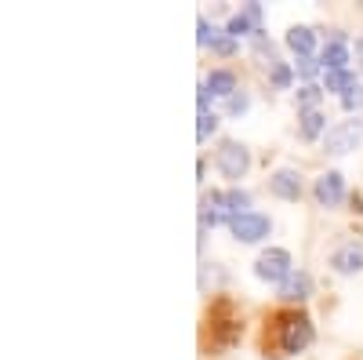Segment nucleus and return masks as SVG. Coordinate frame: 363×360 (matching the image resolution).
<instances>
[{
  "instance_id": "obj_1",
  "label": "nucleus",
  "mask_w": 363,
  "mask_h": 360,
  "mask_svg": "<svg viewBox=\"0 0 363 360\" xmlns=\"http://www.w3.org/2000/svg\"><path fill=\"white\" fill-rule=\"evenodd\" d=\"M309 342H313V320L306 313L280 317V349L284 353H301Z\"/></svg>"
},
{
  "instance_id": "obj_2",
  "label": "nucleus",
  "mask_w": 363,
  "mask_h": 360,
  "mask_svg": "<svg viewBox=\"0 0 363 360\" xmlns=\"http://www.w3.org/2000/svg\"><path fill=\"white\" fill-rule=\"evenodd\" d=\"M356 146H363V120H342V124H335L327 135H323V149L330 157H342V153H352Z\"/></svg>"
},
{
  "instance_id": "obj_3",
  "label": "nucleus",
  "mask_w": 363,
  "mask_h": 360,
  "mask_svg": "<svg viewBox=\"0 0 363 360\" xmlns=\"http://www.w3.org/2000/svg\"><path fill=\"white\" fill-rule=\"evenodd\" d=\"M291 273H294V269H291V255L284 248H269L255 262V277L265 280V284H284Z\"/></svg>"
},
{
  "instance_id": "obj_4",
  "label": "nucleus",
  "mask_w": 363,
  "mask_h": 360,
  "mask_svg": "<svg viewBox=\"0 0 363 360\" xmlns=\"http://www.w3.org/2000/svg\"><path fill=\"white\" fill-rule=\"evenodd\" d=\"M247 168H251V153H247V149L240 142H222V149H218V171L225 178H244Z\"/></svg>"
},
{
  "instance_id": "obj_5",
  "label": "nucleus",
  "mask_w": 363,
  "mask_h": 360,
  "mask_svg": "<svg viewBox=\"0 0 363 360\" xmlns=\"http://www.w3.org/2000/svg\"><path fill=\"white\" fill-rule=\"evenodd\" d=\"M229 229H233V236H236V240H244V244H255V240L269 236L272 222H269L265 215H258V212H247V215L229 219Z\"/></svg>"
},
{
  "instance_id": "obj_6",
  "label": "nucleus",
  "mask_w": 363,
  "mask_h": 360,
  "mask_svg": "<svg viewBox=\"0 0 363 360\" xmlns=\"http://www.w3.org/2000/svg\"><path fill=\"white\" fill-rule=\"evenodd\" d=\"M316 200L323 204V207H338L342 200H345V178L338 175V171H327V175H320L316 178Z\"/></svg>"
},
{
  "instance_id": "obj_7",
  "label": "nucleus",
  "mask_w": 363,
  "mask_h": 360,
  "mask_svg": "<svg viewBox=\"0 0 363 360\" xmlns=\"http://www.w3.org/2000/svg\"><path fill=\"white\" fill-rule=\"evenodd\" d=\"M225 33L236 40V37H244V33H262V4H247L244 11H236L233 18H229V26H225Z\"/></svg>"
},
{
  "instance_id": "obj_8",
  "label": "nucleus",
  "mask_w": 363,
  "mask_h": 360,
  "mask_svg": "<svg viewBox=\"0 0 363 360\" xmlns=\"http://www.w3.org/2000/svg\"><path fill=\"white\" fill-rule=\"evenodd\" d=\"M330 266H335V273H359L363 269V244H356V240H349V244L335 248L330 251Z\"/></svg>"
},
{
  "instance_id": "obj_9",
  "label": "nucleus",
  "mask_w": 363,
  "mask_h": 360,
  "mask_svg": "<svg viewBox=\"0 0 363 360\" xmlns=\"http://www.w3.org/2000/svg\"><path fill=\"white\" fill-rule=\"evenodd\" d=\"M320 66H323L327 73H335V70H345V66H349V44H345L342 33L327 40V48L320 51Z\"/></svg>"
},
{
  "instance_id": "obj_10",
  "label": "nucleus",
  "mask_w": 363,
  "mask_h": 360,
  "mask_svg": "<svg viewBox=\"0 0 363 360\" xmlns=\"http://www.w3.org/2000/svg\"><path fill=\"white\" fill-rule=\"evenodd\" d=\"M269 190L277 193V197H284V200H298V197H301V178H298V171L280 168L277 175L269 178Z\"/></svg>"
},
{
  "instance_id": "obj_11",
  "label": "nucleus",
  "mask_w": 363,
  "mask_h": 360,
  "mask_svg": "<svg viewBox=\"0 0 363 360\" xmlns=\"http://www.w3.org/2000/svg\"><path fill=\"white\" fill-rule=\"evenodd\" d=\"M309 295H313L309 273H291V277L280 284V298H284V302H306Z\"/></svg>"
},
{
  "instance_id": "obj_12",
  "label": "nucleus",
  "mask_w": 363,
  "mask_h": 360,
  "mask_svg": "<svg viewBox=\"0 0 363 360\" xmlns=\"http://www.w3.org/2000/svg\"><path fill=\"white\" fill-rule=\"evenodd\" d=\"M287 48L298 55V58H313V48H316V33L309 26H291L287 29Z\"/></svg>"
},
{
  "instance_id": "obj_13",
  "label": "nucleus",
  "mask_w": 363,
  "mask_h": 360,
  "mask_svg": "<svg viewBox=\"0 0 363 360\" xmlns=\"http://www.w3.org/2000/svg\"><path fill=\"white\" fill-rule=\"evenodd\" d=\"M203 87H207L211 95H218V99H233L236 95V77L229 70H215V73L203 80Z\"/></svg>"
},
{
  "instance_id": "obj_14",
  "label": "nucleus",
  "mask_w": 363,
  "mask_h": 360,
  "mask_svg": "<svg viewBox=\"0 0 363 360\" xmlns=\"http://www.w3.org/2000/svg\"><path fill=\"white\" fill-rule=\"evenodd\" d=\"M323 87L327 92H342V99L356 87V73H349V70H335V73H327L323 77Z\"/></svg>"
},
{
  "instance_id": "obj_15",
  "label": "nucleus",
  "mask_w": 363,
  "mask_h": 360,
  "mask_svg": "<svg viewBox=\"0 0 363 360\" xmlns=\"http://www.w3.org/2000/svg\"><path fill=\"white\" fill-rule=\"evenodd\" d=\"M323 113L320 109H306V116H301V138H316L320 131H323Z\"/></svg>"
},
{
  "instance_id": "obj_16",
  "label": "nucleus",
  "mask_w": 363,
  "mask_h": 360,
  "mask_svg": "<svg viewBox=\"0 0 363 360\" xmlns=\"http://www.w3.org/2000/svg\"><path fill=\"white\" fill-rule=\"evenodd\" d=\"M225 207H229V219H236V215H247L251 197H247L244 190H229V193H225Z\"/></svg>"
},
{
  "instance_id": "obj_17",
  "label": "nucleus",
  "mask_w": 363,
  "mask_h": 360,
  "mask_svg": "<svg viewBox=\"0 0 363 360\" xmlns=\"http://www.w3.org/2000/svg\"><path fill=\"white\" fill-rule=\"evenodd\" d=\"M211 48H215L218 55H233V51H236L233 37H229V33H222V29H215V37H211Z\"/></svg>"
},
{
  "instance_id": "obj_18",
  "label": "nucleus",
  "mask_w": 363,
  "mask_h": 360,
  "mask_svg": "<svg viewBox=\"0 0 363 360\" xmlns=\"http://www.w3.org/2000/svg\"><path fill=\"white\" fill-rule=\"evenodd\" d=\"M215 128H218V116H215V113H200V128H196V138L203 142V138H207L211 131H215Z\"/></svg>"
},
{
  "instance_id": "obj_19",
  "label": "nucleus",
  "mask_w": 363,
  "mask_h": 360,
  "mask_svg": "<svg viewBox=\"0 0 363 360\" xmlns=\"http://www.w3.org/2000/svg\"><path fill=\"white\" fill-rule=\"evenodd\" d=\"M298 102H301V106H306V109H313V106L320 102V87H313V84H306V87H301V92H298Z\"/></svg>"
},
{
  "instance_id": "obj_20",
  "label": "nucleus",
  "mask_w": 363,
  "mask_h": 360,
  "mask_svg": "<svg viewBox=\"0 0 363 360\" xmlns=\"http://www.w3.org/2000/svg\"><path fill=\"white\" fill-rule=\"evenodd\" d=\"M272 84H277V87H287V84H291V70H287L284 62L272 66Z\"/></svg>"
},
{
  "instance_id": "obj_21",
  "label": "nucleus",
  "mask_w": 363,
  "mask_h": 360,
  "mask_svg": "<svg viewBox=\"0 0 363 360\" xmlns=\"http://www.w3.org/2000/svg\"><path fill=\"white\" fill-rule=\"evenodd\" d=\"M244 109H247V95H244V92H236V95L229 99V113H233V116H240Z\"/></svg>"
},
{
  "instance_id": "obj_22",
  "label": "nucleus",
  "mask_w": 363,
  "mask_h": 360,
  "mask_svg": "<svg viewBox=\"0 0 363 360\" xmlns=\"http://www.w3.org/2000/svg\"><path fill=\"white\" fill-rule=\"evenodd\" d=\"M342 106H345V109H356V106H363V87H352V92L342 99Z\"/></svg>"
},
{
  "instance_id": "obj_23",
  "label": "nucleus",
  "mask_w": 363,
  "mask_h": 360,
  "mask_svg": "<svg viewBox=\"0 0 363 360\" xmlns=\"http://www.w3.org/2000/svg\"><path fill=\"white\" fill-rule=\"evenodd\" d=\"M316 70H320L316 58H298V73H301V77H316Z\"/></svg>"
}]
</instances>
